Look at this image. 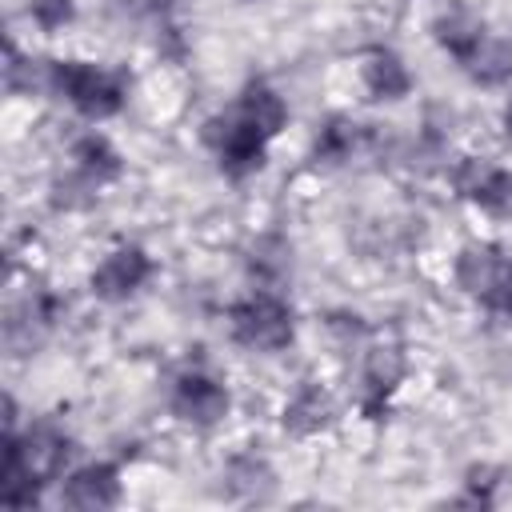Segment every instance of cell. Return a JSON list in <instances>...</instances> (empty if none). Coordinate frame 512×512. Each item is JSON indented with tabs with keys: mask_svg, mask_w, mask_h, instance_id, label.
Here are the masks:
<instances>
[{
	"mask_svg": "<svg viewBox=\"0 0 512 512\" xmlns=\"http://www.w3.org/2000/svg\"><path fill=\"white\" fill-rule=\"evenodd\" d=\"M64 460H68V436L56 424L40 420L24 436L8 432V440H4V480H0L4 504H20V508L36 504L40 488L60 476Z\"/></svg>",
	"mask_w": 512,
	"mask_h": 512,
	"instance_id": "6da1fadb",
	"label": "cell"
},
{
	"mask_svg": "<svg viewBox=\"0 0 512 512\" xmlns=\"http://www.w3.org/2000/svg\"><path fill=\"white\" fill-rule=\"evenodd\" d=\"M48 88L56 96H64L88 120L116 116L124 108V96H128L124 76H116L100 64H88V60H52L48 64Z\"/></svg>",
	"mask_w": 512,
	"mask_h": 512,
	"instance_id": "7a4b0ae2",
	"label": "cell"
},
{
	"mask_svg": "<svg viewBox=\"0 0 512 512\" xmlns=\"http://www.w3.org/2000/svg\"><path fill=\"white\" fill-rule=\"evenodd\" d=\"M228 332L252 352H280L292 344V308L276 292H248L228 308Z\"/></svg>",
	"mask_w": 512,
	"mask_h": 512,
	"instance_id": "3957f363",
	"label": "cell"
},
{
	"mask_svg": "<svg viewBox=\"0 0 512 512\" xmlns=\"http://www.w3.org/2000/svg\"><path fill=\"white\" fill-rule=\"evenodd\" d=\"M204 144L216 152L220 172H228L232 180H244L264 164L268 136L252 120H244V112L232 104L228 112L204 120Z\"/></svg>",
	"mask_w": 512,
	"mask_h": 512,
	"instance_id": "277c9868",
	"label": "cell"
},
{
	"mask_svg": "<svg viewBox=\"0 0 512 512\" xmlns=\"http://www.w3.org/2000/svg\"><path fill=\"white\" fill-rule=\"evenodd\" d=\"M456 284L492 312L512 316V256L496 244H468L456 256Z\"/></svg>",
	"mask_w": 512,
	"mask_h": 512,
	"instance_id": "5b68a950",
	"label": "cell"
},
{
	"mask_svg": "<svg viewBox=\"0 0 512 512\" xmlns=\"http://www.w3.org/2000/svg\"><path fill=\"white\" fill-rule=\"evenodd\" d=\"M168 404H172V412H176L184 424H192V428H212V424H220V420L228 416V388H224L216 376L192 368V372H180V376H176Z\"/></svg>",
	"mask_w": 512,
	"mask_h": 512,
	"instance_id": "8992f818",
	"label": "cell"
},
{
	"mask_svg": "<svg viewBox=\"0 0 512 512\" xmlns=\"http://www.w3.org/2000/svg\"><path fill=\"white\" fill-rule=\"evenodd\" d=\"M148 276H152L148 252H144L140 244H120V248H112V252L96 264V272H92L88 284H92V296L116 304V300H128L136 288H144Z\"/></svg>",
	"mask_w": 512,
	"mask_h": 512,
	"instance_id": "52a82bcc",
	"label": "cell"
},
{
	"mask_svg": "<svg viewBox=\"0 0 512 512\" xmlns=\"http://www.w3.org/2000/svg\"><path fill=\"white\" fill-rule=\"evenodd\" d=\"M456 188L464 200H472L476 208L492 212V216H512V168H496L488 160H464L456 168Z\"/></svg>",
	"mask_w": 512,
	"mask_h": 512,
	"instance_id": "ba28073f",
	"label": "cell"
},
{
	"mask_svg": "<svg viewBox=\"0 0 512 512\" xmlns=\"http://www.w3.org/2000/svg\"><path fill=\"white\" fill-rule=\"evenodd\" d=\"M120 468L116 464H84L76 468L68 480H64V492L60 500L68 508H84V512H100V508H112L120 504Z\"/></svg>",
	"mask_w": 512,
	"mask_h": 512,
	"instance_id": "9c48e42d",
	"label": "cell"
},
{
	"mask_svg": "<svg viewBox=\"0 0 512 512\" xmlns=\"http://www.w3.org/2000/svg\"><path fill=\"white\" fill-rule=\"evenodd\" d=\"M432 36H436V44L448 52V56H456V60H468L476 48H480V40L488 36V24L476 16V12H468V8H448V12H440L436 20H432Z\"/></svg>",
	"mask_w": 512,
	"mask_h": 512,
	"instance_id": "30bf717a",
	"label": "cell"
},
{
	"mask_svg": "<svg viewBox=\"0 0 512 512\" xmlns=\"http://www.w3.org/2000/svg\"><path fill=\"white\" fill-rule=\"evenodd\" d=\"M400 372H404V360H400L396 348H372L368 352V360H364V388H360V408L368 416L384 412V400L392 396Z\"/></svg>",
	"mask_w": 512,
	"mask_h": 512,
	"instance_id": "8fae6325",
	"label": "cell"
},
{
	"mask_svg": "<svg viewBox=\"0 0 512 512\" xmlns=\"http://www.w3.org/2000/svg\"><path fill=\"white\" fill-rule=\"evenodd\" d=\"M360 80H364V88H368L372 100H400V96H408V88H412V76H408L404 60H400L392 48L368 52V60H364V68H360Z\"/></svg>",
	"mask_w": 512,
	"mask_h": 512,
	"instance_id": "7c38bea8",
	"label": "cell"
},
{
	"mask_svg": "<svg viewBox=\"0 0 512 512\" xmlns=\"http://www.w3.org/2000/svg\"><path fill=\"white\" fill-rule=\"evenodd\" d=\"M236 108H240L244 120H252L268 140L288 124V104H284V96H280L272 84H264V80H248L244 92H240V100H236Z\"/></svg>",
	"mask_w": 512,
	"mask_h": 512,
	"instance_id": "4fadbf2b",
	"label": "cell"
},
{
	"mask_svg": "<svg viewBox=\"0 0 512 512\" xmlns=\"http://www.w3.org/2000/svg\"><path fill=\"white\" fill-rule=\"evenodd\" d=\"M332 416H336L332 396H328L324 388H316V384H304V388L284 404V428L296 432V436H312V432L328 428Z\"/></svg>",
	"mask_w": 512,
	"mask_h": 512,
	"instance_id": "5bb4252c",
	"label": "cell"
},
{
	"mask_svg": "<svg viewBox=\"0 0 512 512\" xmlns=\"http://www.w3.org/2000/svg\"><path fill=\"white\" fill-rule=\"evenodd\" d=\"M72 160H76V172H80L84 180H92L96 188H100V184H108V180H116V176H120V168H124L120 152H116V148H112V140H108V136H100V132L80 136V140L72 144Z\"/></svg>",
	"mask_w": 512,
	"mask_h": 512,
	"instance_id": "9a60e30c",
	"label": "cell"
},
{
	"mask_svg": "<svg viewBox=\"0 0 512 512\" xmlns=\"http://www.w3.org/2000/svg\"><path fill=\"white\" fill-rule=\"evenodd\" d=\"M464 64V72L472 76V80H480V84H504V80H512V44H504V40H496L492 32L480 40V48L468 56V60H460Z\"/></svg>",
	"mask_w": 512,
	"mask_h": 512,
	"instance_id": "2e32d148",
	"label": "cell"
},
{
	"mask_svg": "<svg viewBox=\"0 0 512 512\" xmlns=\"http://www.w3.org/2000/svg\"><path fill=\"white\" fill-rule=\"evenodd\" d=\"M356 124L352 120H344V116H332L324 128H320V136H316V160H324V164H340V160H348L352 156V148H356Z\"/></svg>",
	"mask_w": 512,
	"mask_h": 512,
	"instance_id": "e0dca14e",
	"label": "cell"
},
{
	"mask_svg": "<svg viewBox=\"0 0 512 512\" xmlns=\"http://www.w3.org/2000/svg\"><path fill=\"white\" fill-rule=\"evenodd\" d=\"M228 484H232L244 500H264L260 488L272 484V468H268L260 456H236V460L228 464Z\"/></svg>",
	"mask_w": 512,
	"mask_h": 512,
	"instance_id": "ac0fdd59",
	"label": "cell"
},
{
	"mask_svg": "<svg viewBox=\"0 0 512 512\" xmlns=\"http://www.w3.org/2000/svg\"><path fill=\"white\" fill-rule=\"evenodd\" d=\"M28 12H32V20H36L44 32H56V28H64V24L76 16V4H72V0H32Z\"/></svg>",
	"mask_w": 512,
	"mask_h": 512,
	"instance_id": "d6986e66",
	"label": "cell"
},
{
	"mask_svg": "<svg viewBox=\"0 0 512 512\" xmlns=\"http://www.w3.org/2000/svg\"><path fill=\"white\" fill-rule=\"evenodd\" d=\"M504 132H508V136H512V100H508V104H504Z\"/></svg>",
	"mask_w": 512,
	"mask_h": 512,
	"instance_id": "ffe728a7",
	"label": "cell"
}]
</instances>
